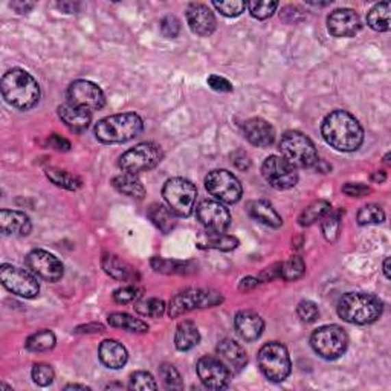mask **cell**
Segmentation results:
<instances>
[{"label": "cell", "mask_w": 391, "mask_h": 391, "mask_svg": "<svg viewBox=\"0 0 391 391\" xmlns=\"http://www.w3.org/2000/svg\"><path fill=\"white\" fill-rule=\"evenodd\" d=\"M263 177L275 190H290L298 182V173L294 165H290L281 156H269L262 165Z\"/></svg>", "instance_id": "13"}, {"label": "cell", "mask_w": 391, "mask_h": 391, "mask_svg": "<svg viewBox=\"0 0 391 391\" xmlns=\"http://www.w3.org/2000/svg\"><path fill=\"white\" fill-rule=\"evenodd\" d=\"M25 346L29 352H48L55 346V335L51 330H40L26 340Z\"/></svg>", "instance_id": "38"}, {"label": "cell", "mask_w": 391, "mask_h": 391, "mask_svg": "<svg viewBox=\"0 0 391 391\" xmlns=\"http://www.w3.org/2000/svg\"><path fill=\"white\" fill-rule=\"evenodd\" d=\"M197 376L205 387L210 390H223L228 387L229 370L214 356H203L197 361Z\"/></svg>", "instance_id": "16"}, {"label": "cell", "mask_w": 391, "mask_h": 391, "mask_svg": "<svg viewBox=\"0 0 391 391\" xmlns=\"http://www.w3.org/2000/svg\"><path fill=\"white\" fill-rule=\"evenodd\" d=\"M297 314L303 323H315L318 315H320V310H318V306L314 301L303 300L298 304Z\"/></svg>", "instance_id": "47"}, {"label": "cell", "mask_w": 391, "mask_h": 391, "mask_svg": "<svg viewBox=\"0 0 391 391\" xmlns=\"http://www.w3.org/2000/svg\"><path fill=\"white\" fill-rule=\"evenodd\" d=\"M281 17H283L284 22L297 23L298 20L303 18V14H301V11L297 8V6H286V8H284L281 12Z\"/></svg>", "instance_id": "53"}, {"label": "cell", "mask_w": 391, "mask_h": 391, "mask_svg": "<svg viewBox=\"0 0 391 391\" xmlns=\"http://www.w3.org/2000/svg\"><path fill=\"white\" fill-rule=\"evenodd\" d=\"M161 31L165 37L175 38L177 37L179 31H181V22L175 16H167L162 18L161 22Z\"/></svg>", "instance_id": "49"}, {"label": "cell", "mask_w": 391, "mask_h": 391, "mask_svg": "<svg viewBox=\"0 0 391 391\" xmlns=\"http://www.w3.org/2000/svg\"><path fill=\"white\" fill-rule=\"evenodd\" d=\"M66 390H89L86 386H77V383H72V386L66 387Z\"/></svg>", "instance_id": "63"}, {"label": "cell", "mask_w": 391, "mask_h": 391, "mask_svg": "<svg viewBox=\"0 0 391 391\" xmlns=\"http://www.w3.org/2000/svg\"><path fill=\"white\" fill-rule=\"evenodd\" d=\"M46 176H48L52 184H55L57 187H62L69 191H77L81 188V179L78 176L69 173V171L60 170V168H48L46 170Z\"/></svg>", "instance_id": "35"}, {"label": "cell", "mask_w": 391, "mask_h": 391, "mask_svg": "<svg viewBox=\"0 0 391 391\" xmlns=\"http://www.w3.org/2000/svg\"><path fill=\"white\" fill-rule=\"evenodd\" d=\"M60 10L62 11H64V12H77V8H78V5L77 3H66V2H63V3H58L57 5Z\"/></svg>", "instance_id": "59"}, {"label": "cell", "mask_w": 391, "mask_h": 391, "mask_svg": "<svg viewBox=\"0 0 391 391\" xmlns=\"http://www.w3.org/2000/svg\"><path fill=\"white\" fill-rule=\"evenodd\" d=\"M243 135L255 147H269L275 141V130L266 119L251 118L242 125Z\"/></svg>", "instance_id": "20"}, {"label": "cell", "mask_w": 391, "mask_h": 391, "mask_svg": "<svg viewBox=\"0 0 391 391\" xmlns=\"http://www.w3.org/2000/svg\"><path fill=\"white\" fill-rule=\"evenodd\" d=\"M26 266L37 277L46 281H58L63 277V263L45 249H34L26 255Z\"/></svg>", "instance_id": "15"}, {"label": "cell", "mask_w": 391, "mask_h": 391, "mask_svg": "<svg viewBox=\"0 0 391 391\" xmlns=\"http://www.w3.org/2000/svg\"><path fill=\"white\" fill-rule=\"evenodd\" d=\"M159 376H161L164 386L168 390H181L184 387L181 375H179L176 367L171 366V364H162L159 367Z\"/></svg>", "instance_id": "42"}, {"label": "cell", "mask_w": 391, "mask_h": 391, "mask_svg": "<svg viewBox=\"0 0 391 391\" xmlns=\"http://www.w3.org/2000/svg\"><path fill=\"white\" fill-rule=\"evenodd\" d=\"M330 210H332V205L327 201H315L300 214L298 223L301 227H310V225H314L316 220H320V218L326 216Z\"/></svg>", "instance_id": "37"}, {"label": "cell", "mask_w": 391, "mask_h": 391, "mask_svg": "<svg viewBox=\"0 0 391 391\" xmlns=\"http://www.w3.org/2000/svg\"><path fill=\"white\" fill-rule=\"evenodd\" d=\"M162 196L177 217H188L196 208L197 190L193 182L184 177H173L165 182Z\"/></svg>", "instance_id": "7"}, {"label": "cell", "mask_w": 391, "mask_h": 391, "mask_svg": "<svg viewBox=\"0 0 391 391\" xmlns=\"http://www.w3.org/2000/svg\"><path fill=\"white\" fill-rule=\"evenodd\" d=\"M135 310L142 316L149 318H161L165 314V303L159 298H147V300H141L135 303Z\"/></svg>", "instance_id": "40"}, {"label": "cell", "mask_w": 391, "mask_h": 391, "mask_svg": "<svg viewBox=\"0 0 391 391\" xmlns=\"http://www.w3.org/2000/svg\"><path fill=\"white\" fill-rule=\"evenodd\" d=\"M108 321L112 327L123 329V330H127V332H134V333H145L149 330L147 323H144L142 320H138V318L131 316L129 314H123V312H115V314L109 315Z\"/></svg>", "instance_id": "33"}, {"label": "cell", "mask_w": 391, "mask_h": 391, "mask_svg": "<svg viewBox=\"0 0 391 391\" xmlns=\"http://www.w3.org/2000/svg\"><path fill=\"white\" fill-rule=\"evenodd\" d=\"M0 281L11 294L22 298H36L40 292L36 274L18 266H12V264H2Z\"/></svg>", "instance_id": "12"}, {"label": "cell", "mask_w": 391, "mask_h": 391, "mask_svg": "<svg viewBox=\"0 0 391 391\" xmlns=\"http://www.w3.org/2000/svg\"><path fill=\"white\" fill-rule=\"evenodd\" d=\"M222 295L216 292V290L185 289L170 300L168 315L170 318H179L194 309L217 306L218 303H222Z\"/></svg>", "instance_id": "10"}, {"label": "cell", "mask_w": 391, "mask_h": 391, "mask_svg": "<svg viewBox=\"0 0 391 391\" xmlns=\"http://www.w3.org/2000/svg\"><path fill=\"white\" fill-rule=\"evenodd\" d=\"M144 123L134 112L118 114L99 119L95 125V136L103 144H121L142 134Z\"/></svg>", "instance_id": "4"}, {"label": "cell", "mask_w": 391, "mask_h": 391, "mask_svg": "<svg viewBox=\"0 0 391 391\" xmlns=\"http://www.w3.org/2000/svg\"><path fill=\"white\" fill-rule=\"evenodd\" d=\"M321 135L330 147L350 153L364 142V130L360 121L346 110H335L324 118Z\"/></svg>", "instance_id": "1"}, {"label": "cell", "mask_w": 391, "mask_h": 391, "mask_svg": "<svg viewBox=\"0 0 391 391\" xmlns=\"http://www.w3.org/2000/svg\"><path fill=\"white\" fill-rule=\"evenodd\" d=\"M281 157L295 168H310L318 162V151L310 139L300 131H286L280 141Z\"/></svg>", "instance_id": "5"}, {"label": "cell", "mask_w": 391, "mask_h": 391, "mask_svg": "<svg viewBox=\"0 0 391 391\" xmlns=\"http://www.w3.org/2000/svg\"><path fill=\"white\" fill-rule=\"evenodd\" d=\"M32 381H34L40 387H48L52 383L55 377L54 370L48 364H36L32 367Z\"/></svg>", "instance_id": "44"}, {"label": "cell", "mask_w": 391, "mask_h": 391, "mask_svg": "<svg viewBox=\"0 0 391 391\" xmlns=\"http://www.w3.org/2000/svg\"><path fill=\"white\" fill-rule=\"evenodd\" d=\"M217 356L227 366L229 373H238L248 362L247 352L240 344L233 340H223L218 342Z\"/></svg>", "instance_id": "21"}, {"label": "cell", "mask_w": 391, "mask_h": 391, "mask_svg": "<svg viewBox=\"0 0 391 391\" xmlns=\"http://www.w3.org/2000/svg\"><path fill=\"white\" fill-rule=\"evenodd\" d=\"M306 273V263L301 257H290L288 262L281 263V278L286 281H297Z\"/></svg>", "instance_id": "39"}, {"label": "cell", "mask_w": 391, "mask_h": 391, "mask_svg": "<svg viewBox=\"0 0 391 391\" xmlns=\"http://www.w3.org/2000/svg\"><path fill=\"white\" fill-rule=\"evenodd\" d=\"M151 268L156 273L165 275H188L196 270V264L191 262H179V260H165L161 257L151 258Z\"/></svg>", "instance_id": "30"}, {"label": "cell", "mask_w": 391, "mask_h": 391, "mask_svg": "<svg viewBox=\"0 0 391 391\" xmlns=\"http://www.w3.org/2000/svg\"><path fill=\"white\" fill-rule=\"evenodd\" d=\"M386 162H387V164H388V162H390V153H388V155H387V156H386Z\"/></svg>", "instance_id": "64"}, {"label": "cell", "mask_w": 391, "mask_h": 391, "mask_svg": "<svg viewBox=\"0 0 391 391\" xmlns=\"http://www.w3.org/2000/svg\"><path fill=\"white\" fill-rule=\"evenodd\" d=\"M68 103L77 108L86 109L89 112L101 110L105 104V97L99 86L88 81V79H77L68 89Z\"/></svg>", "instance_id": "14"}, {"label": "cell", "mask_w": 391, "mask_h": 391, "mask_svg": "<svg viewBox=\"0 0 391 391\" xmlns=\"http://www.w3.org/2000/svg\"><path fill=\"white\" fill-rule=\"evenodd\" d=\"M197 244L203 249H217L228 253L238 247V240L233 236L225 233H216V231H205L197 237Z\"/></svg>", "instance_id": "26"}, {"label": "cell", "mask_w": 391, "mask_h": 391, "mask_svg": "<svg viewBox=\"0 0 391 391\" xmlns=\"http://www.w3.org/2000/svg\"><path fill=\"white\" fill-rule=\"evenodd\" d=\"M2 95L5 101L18 110H29L40 101V86L29 72L14 68L2 77Z\"/></svg>", "instance_id": "2"}, {"label": "cell", "mask_w": 391, "mask_h": 391, "mask_svg": "<svg viewBox=\"0 0 391 391\" xmlns=\"http://www.w3.org/2000/svg\"><path fill=\"white\" fill-rule=\"evenodd\" d=\"M327 29L338 38L353 37L361 29V18L353 10H336L327 17Z\"/></svg>", "instance_id": "18"}, {"label": "cell", "mask_w": 391, "mask_h": 391, "mask_svg": "<svg viewBox=\"0 0 391 391\" xmlns=\"http://www.w3.org/2000/svg\"><path fill=\"white\" fill-rule=\"evenodd\" d=\"M382 301L372 294L349 292L338 301V315L344 321L357 326H366L377 321L382 315Z\"/></svg>", "instance_id": "3"}, {"label": "cell", "mask_w": 391, "mask_h": 391, "mask_svg": "<svg viewBox=\"0 0 391 391\" xmlns=\"http://www.w3.org/2000/svg\"><path fill=\"white\" fill-rule=\"evenodd\" d=\"M112 185H114V188L118 191V193H121L127 197H134L138 199V201H141L145 196V188L142 182L139 181L136 175H131V173H124L123 175H118L114 179H112Z\"/></svg>", "instance_id": "29"}, {"label": "cell", "mask_w": 391, "mask_h": 391, "mask_svg": "<svg viewBox=\"0 0 391 391\" xmlns=\"http://www.w3.org/2000/svg\"><path fill=\"white\" fill-rule=\"evenodd\" d=\"M321 229L323 236L327 242L333 243L336 238L340 237L341 231V220H342V211L341 210H330L329 213L321 218Z\"/></svg>", "instance_id": "36"}, {"label": "cell", "mask_w": 391, "mask_h": 391, "mask_svg": "<svg viewBox=\"0 0 391 391\" xmlns=\"http://www.w3.org/2000/svg\"><path fill=\"white\" fill-rule=\"evenodd\" d=\"M247 8L249 10L251 16L258 18V20H264L269 18L270 16L274 14L275 10L278 8V2H268V0H258V2H249L247 3Z\"/></svg>", "instance_id": "43"}, {"label": "cell", "mask_w": 391, "mask_h": 391, "mask_svg": "<svg viewBox=\"0 0 391 391\" xmlns=\"http://www.w3.org/2000/svg\"><path fill=\"white\" fill-rule=\"evenodd\" d=\"M187 22L190 29L201 37H210L216 31V17L207 5L191 3L187 8Z\"/></svg>", "instance_id": "19"}, {"label": "cell", "mask_w": 391, "mask_h": 391, "mask_svg": "<svg viewBox=\"0 0 391 391\" xmlns=\"http://www.w3.org/2000/svg\"><path fill=\"white\" fill-rule=\"evenodd\" d=\"M310 344H312L315 352L324 360L333 361L346 353L349 338L344 329L330 324V326H323L315 330L310 336Z\"/></svg>", "instance_id": "9"}, {"label": "cell", "mask_w": 391, "mask_h": 391, "mask_svg": "<svg viewBox=\"0 0 391 391\" xmlns=\"http://www.w3.org/2000/svg\"><path fill=\"white\" fill-rule=\"evenodd\" d=\"M139 297H141V290H139L136 286H125L115 290L114 300L119 304H129L136 301Z\"/></svg>", "instance_id": "48"}, {"label": "cell", "mask_w": 391, "mask_h": 391, "mask_svg": "<svg viewBox=\"0 0 391 391\" xmlns=\"http://www.w3.org/2000/svg\"><path fill=\"white\" fill-rule=\"evenodd\" d=\"M386 179H387V173H386V171H375V173L372 175V181L376 182V184L386 182Z\"/></svg>", "instance_id": "60"}, {"label": "cell", "mask_w": 391, "mask_h": 391, "mask_svg": "<svg viewBox=\"0 0 391 391\" xmlns=\"http://www.w3.org/2000/svg\"><path fill=\"white\" fill-rule=\"evenodd\" d=\"M149 217L153 222L157 229H161L162 233H170L171 229L176 227V214L170 210L168 205L162 203H153L149 208Z\"/></svg>", "instance_id": "32"}, {"label": "cell", "mask_w": 391, "mask_h": 391, "mask_svg": "<svg viewBox=\"0 0 391 391\" xmlns=\"http://www.w3.org/2000/svg\"><path fill=\"white\" fill-rule=\"evenodd\" d=\"M98 355H99V361H101L105 367L112 370L123 368L129 360L125 347L123 344H119L118 341L114 340L103 341L101 346H99Z\"/></svg>", "instance_id": "24"}, {"label": "cell", "mask_w": 391, "mask_h": 391, "mask_svg": "<svg viewBox=\"0 0 391 391\" xmlns=\"http://www.w3.org/2000/svg\"><path fill=\"white\" fill-rule=\"evenodd\" d=\"M249 214L254 220L266 225L269 228H280L283 225L281 216L268 201H254L249 203Z\"/></svg>", "instance_id": "27"}, {"label": "cell", "mask_w": 391, "mask_h": 391, "mask_svg": "<svg viewBox=\"0 0 391 391\" xmlns=\"http://www.w3.org/2000/svg\"><path fill=\"white\" fill-rule=\"evenodd\" d=\"M207 83L211 89L216 92H222V94H229V92H233L234 89L231 81H228L227 78H223L220 75H210Z\"/></svg>", "instance_id": "50"}, {"label": "cell", "mask_w": 391, "mask_h": 391, "mask_svg": "<svg viewBox=\"0 0 391 391\" xmlns=\"http://www.w3.org/2000/svg\"><path fill=\"white\" fill-rule=\"evenodd\" d=\"M315 167L318 171H321V173H327V171H330V165H327L324 161H321V159H318V162L315 164Z\"/></svg>", "instance_id": "61"}, {"label": "cell", "mask_w": 391, "mask_h": 391, "mask_svg": "<svg viewBox=\"0 0 391 391\" xmlns=\"http://www.w3.org/2000/svg\"><path fill=\"white\" fill-rule=\"evenodd\" d=\"M258 367L262 373L273 382H283L288 379L292 370L288 349L280 342H268L257 355Z\"/></svg>", "instance_id": "6"}, {"label": "cell", "mask_w": 391, "mask_h": 391, "mask_svg": "<svg viewBox=\"0 0 391 391\" xmlns=\"http://www.w3.org/2000/svg\"><path fill=\"white\" fill-rule=\"evenodd\" d=\"M367 23L372 29L377 32H388L390 25V2H382L375 5L367 14Z\"/></svg>", "instance_id": "34"}, {"label": "cell", "mask_w": 391, "mask_h": 391, "mask_svg": "<svg viewBox=\"0 0 391 391\" xmlns=\"http://www.w3.org/2000/svg\"><path fill=\"white\" fill-rule=\"evenodd\" d=\"M383 274H386V277L390 280V277H391V274H390V257H387L386 262H383Z\"/></svg>", "instance_id": "62"}, {"label": "cell", "mask_w": 391, "mask_h": 391, "mask_svg": "<svg viewBox=\"0 0 391 391\" xmlns=\"http://www.w3.org/2000/svg\"><path fill=\"white\" fill-rule=\"evenodd\" d=\"M357 223L360 225H377L382 223L383 218H386V213L383 210L379 207V205L375 203H368L366 207H362L360 211H357Z\"/></svg>", "instance_id": "41"}, {"label": "cell", "mask_w": 391, "mask_h": 391, "mask_svg": "<svg viewBox=\"0 0 391 391\" xmlns=\"http://www.w3.org/2000/svg\"><path fill=\"white\" fill-rule=\"evenodd\" d=\"M258 284H260V280H258V278L247 277V278H243L240 284H238V289H240L242 292H249V290H253L254 288H257Z\"/></svg>", "instance_id": "56"}, {"label": "cell", "mask_w": 391, "mask_h": 391, "mask_svg": "<svg viewBox=\"0 0 391 391\" xmlns=\"http://www.w3.org/2000/svg\"><path fill=\"white\" fill-rule=\"evenodd\" d=\"M196 217L207 231L225 233L231 225V214L228 208H225L222 202L203 201L196 208Z\"/></svg>", "instance_id": "17"}, {"label": "cell", "mask_w": 391, "mask_h": 391, "mask_svg": "<svg viewBox=\"0 0 391 391\" xmlns=\"http://www.w3.org/2000/svg\"><path fill=\"white\" fill-rule=\"evenodd\" d=\"M11 6L14 10H17L18 12H28L29 10L34 8V3H23V2H14V3H11Z\"/></svg>", "instance_id": "58"}, {"label": "cell", "mask_w": 391, "mask_h": 391, "mask_svg": "<svg viewBox=\"0 0 391 391\" xmlns=\"http://www.w3.org/2000/svg\"><path fill=\"white\" fill-rule=\"evenodd\" d=\"M231 162L234 164L236 168L242 170V171H247L251 167L249 156L242 150H237V151H234L233 155H231Z\"/></svg>", "instance_id": "52"}, {"label": "cell", "mask_w": 391, "mask_h": 391, "mask_svg": "<svg viewBox=\"0 0 391 391\" xmlns=\"http://www.w3.org/2000/svg\"><path fill=\"white\" fill-rule=\"evenodd\" d=\"M205 188L223 203H237L243 194L240 181L228 170H213L208 173L205 177Z\"/></svg>", "instance_id": "11"}, {"label": "cell", "mask_w": 391, "mask_h": 391, "mask_svg": "<svg viewBox=\"0 0 391 391\" xmlns=\"http://www.w3.org/2000/svg\"><path fill=\"white\" fill-rule=\"evenodd\" d=\"M162 157L164 151L161 145L153 142H142L123 153L118 164L125 173L138 175L142 173V171L155 168L156 165L162 161Z\"/></svg>", "instance_id": "8"}, {"label": "cell", "mask_w": 391, "mask_h": 391, "mask_svg": "<svg viewBox=\"0 0 391 391\" xmlns=\"http://www.w3.org/2000/svg\"><path fill=\"white\" fill-rule=\"evenodd\" d=\"M103 269L104 273L110 275L114 280L118 281H134L136 278V270L130 266L129 263H125L121 258L116 255L108 254L103 257Z\"/></svg>", "instance_id": "28"}, {"label": "cell", "mask_w": 391, "mask_h": 391, "mask_svg": "<svg viewBox=\"0 0 391 391\" xmlns=\"http://www.w3.org/2000/svg\"><path fill=\"white\" fill-rule=\"evenodd\" d=\"M49 145H51V147H54L55 150H58V151H68V150H71V142L68 141V139H64V138L58 136V135H52L49 138Z\"/></svg>", "instance_id": "55"}, {"label": "cell", "mask_w": 391, "mask_h": 391, "mask_svg": "<svg viewBox=\"0 0 391 391\" xmlns=\"http://www.w3.org/2000/svg\"><path fill=\"white\" fill-rule=\"evenodd\" d=\"M213 6L225 17H238L247 10V2H213Z\"/></svg>", "instance_id": "46"}, {"label": "cell", "mask_w": 391, "mask_h": 391, "mask_svg": "<svg viewBox=\"0 0 391 391\" xmlns=\"http://www.w3.org/2000/svg\"><path fill=\"white\" fill-rule=\"evenodd\" d=\"M131 390H156L157 383L155 377L147 372H135L130 376V386Z\"/></svg>", "instance_id": "45"}, {"label": "cell", "mask_w": 391, "mask_h": 391, "mask_svg": "<svg viewBox=\"0 0 391 391\" xmlns=\"http://www.w3.org/2000/svg\"><path fill=\"white\" fill-rule=\"evenodd\" d=\"M236 330L244 341L253 342L263 335L264 321L263 318L253 310H240L234 318Z\"/></svg>", "instance_id": "22"}, {"label": "cell", "mask_w": 391, "mask_h": 391, "mask_svg": "<svg viewBox=\"0 0 391 391\" xmlns=\"http://www.w3.org/2000/svg\"><path fill=\"white\" fill-rule=\"evenodd\" d=\"M342 193L350 197H364V196L370 194V187H367V185H364L361 182H356V184L347 182L342 187Z\"/></svg>", "instance_id": "51"}, {"label": "cell", "mask_w": 391, "mask_h": 391, "mask_svg": "<svg viewBox=\"0 0 391 391\" xmlns=\"http://www.w3.org/2000/svg\"><path fill=\"white\" fill-rule=\"evenodd\" d=\"M58 116L62 121L74 131H84L92 121V112L77 108L74 104H62L58 108Z\"/></svg>", "instance_id": "25"}, {"label": "cell", "mask_w": 391, "mask_h": 391, "mask_svg": "<svg viewBox=\"0 0 391 391\" xmlns=\"http://www.w3.org/2000/svg\"><path fill=\"white\" fill-rule=\"evenodd\" d=\"M260 278L263 281H273L275 278H281V263L273 264V266L264 269Z\"/></svg>", "instance_id": "54"}, {"label": "cell", "mask_w": 391, "mask_h": 391, "mask_svg": "<svg viewBox=\"0 0 391 391\" xmlns=\"http://www.w3.org/2000/svg\"><path fill=\"white\" fill-rule=\"evenodd\" d=\"M199 341H201V335L193 321H182L176 329L175 335V344L176 349L181 352H188V350L194 349Z\"/></svg>", "instance_id": "31"}, {"label": "cell", "mask_w": 391, "mask_h": 391, "mask_svg": "<svg viewBox=\"0 0 391 391\" xmlns=\"http://www.w3.org/2000/svg\"><path fill=\"white\" fill-rule=\"evenodd\" d=\"M0 229L6 236H28L32 229L29 217L22 211H0Z\"/></svg>", "instance_id": "23"}, {"label": "cell", "mask_w": 391, "mask_h": 391, "mask_svg": "<svg viewBox=\"0 0 391 391\" xmlns=\"http://www.w3.org/2000/svg\"><path fill=\"white\" fill-rule=\"evenodd\" d=\"M104 332V326L103 324H86V326L78 327L75 330V333H101Z\"/></svg>", "instance_id": "57"}]
</instances>
